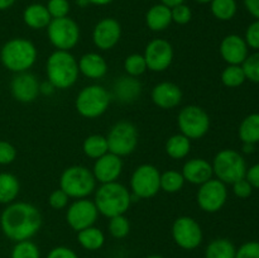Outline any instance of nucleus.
Masks as SVG:
<instances>
[{
    "label": "nucleus",
    "mask_w": 259,
    "mask_h": 258,
    "mask_svg": "<svg viewBox=\"0 0 259 258\" xmlns=\"http://www.w3.org/2000/svg\"><path fill=\"white\" fill-rule=\"evenodd\" d=\"M99 217L98 207L95 202L85 199H77L71 202L66 211V222L68 227L75 232L85 229V228L93 227L96 223Z\"/></svg>",
    "instance_id": "obj_14"
},
{
    "label": "nucleus",
    "mask_w": 259,
    "mask_h": 258,
    "mask_svg": "<svg viewBox=\"0 0 259 258\" xmlns=\"http://www.w3.org/2000/svg\"><path fill=\"white\" fill-rule=\"evenodd\" d=\"M110 101V94L104 86L89 85L77 94L75 108L82 118L96 119L106 113Z\"/></svg>",
    "instance_id": "obj_7"
},
{
    "label": "nucleus",
    "mask_w": 259,
    "mask_h": 258,
    "mask_svg": "<svg viewBox=\"0 0 259 258\" xmlns=\"http://www.w3.org/2000/svg\"><path fill=\"white\" fill-rule=\"evenodd\" d=\"M194 2L199 3V4H209V3L211 2V0H194Z\"/></svg>",
    "instance_id": "obj_55"
},
{
    "label": "nucleus",
    "mask_w": 259,
    "mask_h": 258,
    "mask_svg": "<svg viewBox=\"0 0 259 258\" xmlns=\"http://www.w3.org/2000/svg\"><path fill=\"white\" fill-rule=\"evenodd\" d=\"M51 45L60 51H71L80 40V27L70 17L52 19L47 27Z\"/></svg>",
    "instance_id": "obj_10"
},
{
    "label": "nucleus",
    "mask_w": 259,
    "mask_h": 258,
    "mask_svg": "<svg viewBox=\"0 0 259 258\" xmlns=\"http://www.w3.org/2000/svg\"><path fill=\"white\" fill-rule=\"evenodd\" d=\"M108 230L113 238L123 239V238L128 237V234L131 233V222L125 217V214L109 218Z\"/></svg>",
    "instance_id": "obj_35"
},
{
    "label": "nucleus",
    "mask_w": 259,
    "mask_h": 258,
    "mask_svg": "<svg viewBox=\"0 0 259 258\" xmlns=\"http://www.w3.org/2000/svg\"><path fill=\"white\" fill-rule=\"evenodd\" d=\"M220 78H222L223 85L230 89L239 88L247 81L242 65H228L223 70Z\"/></svg>",
    "instance_id": "obj_33"
},
{
    "label": "nucleus",
    "mask_w": 259,
    "mask_h": 258,
    "mask_svg": "<svg viewBox=\"0 0 259 258\" xmlns=\"http://www.w3.org/2000/svg\"><path fill=\"white\" fill-rule=\"evenodd\" d=\"M219 52L228 65H242L249 55V48L239 34H228L220 42Z\"/></svg>",
    "instance_id": "obj_19"
},
{
    "label": "nucleus",
    "mask_w": 259,
    "mask_h": 258,
    "mask_svg": "<svg viewBox=\"0 0 259 258\" xmlns=\"http://www.w3.org/2000/svg\"><path fill=\"white\" fill-rule=\"evenodd\" d=\"M177 125L180 133L190 141L204 138L210 131L211 120L205 109L199 105H187L180 110L177 115Z\"/></svg>",
    "instance_id": "obj_8"
},
{
    "label": "nucleus",
    "mask_w": 259,
    "mask_h": 258,
    "mask_svg": "<svg viewBox=\"0 0 259 258\" xmlns=\"http://www.w3.org/2000/svg\"><path fill=\"white\" fill-rule=\"evenodd\" d=\"M185 182L186 181L181 172L176 169H168L161 174V190L167 194H176L181 191Z\"/></svg>",
    "instance_id": "obj_34"
},
{
    "label": "nucleus",
    "mask_w": 259,
    "mask_h": 258,
    "mask_svg": "<svg viewBox=\"0 0 259 258\" xmlns=\"http://www.w3.org/2000/svg\"><path fill=\"white\" fill-rule=\"evenodd\" d=\"M10 258H40L38 245L30 239L17 242L10 252Z\"/></svg>",
    "instance_id": "obj_37"
},
{
    "label": "nucleus",
    "mask_w": 259,
    "mask_h": 258,
    "mask_svg": "<svg viewBox=\"0 0 259 258\" xmlns=\"http://www.w3.org/2000/svg\"><path fill=\"white\" fill-rule=\"evenodd\" d=\"M123 166L121 157L108 152L100 158L95 159V163H94L91 171H93L96 182L109 184V182H115L119 179L123 172Z\"/></svg>",
    "instance_id": "obj_18"
},
{
    "label": "nucleus",
    "mask_w": 259,
    "mask_h": 258,
    "mask_svg": "<svg viewBox=\"0 0 259 258\" xmlns=\"http://www.w3.org/2000/svg\"><path fill=\"white\" fill-rule=\"evenodd\" d=\"M99 214L106 218L124 215L132 205V194L123 184L115 181L101 184L94 199Z\"/></svg>",
    "instance_id": "obj_4"
},
{
    "label": "nucleus",
    "mask_w": 259,
    "mask_h": 258,
    "mask_svg": "<svg viewBox=\"0 0 259 258\" xmlns=\"http://www.w3.org/2000/svg\"><path fill=\"white\" fill-rule=\"evenodd\" d=\"M234 243L227 238H217L207 244L205 258H235Z\"/></svg>",
    "instance_id": "obj_30"
},
{
    "label": "nucleus",
    "mask_w": 259,
    "mask_h": 258,
    "mask_svg": "<svg viewBox=\"0 0 259 258\" xmlns=\"http://www.w3.org/2000/svg\"><path fill=\"white\" fill-rule=\"evenodd\" d=\"M46 73L56 90H67L75 85L80 75L78 62L70 51L56 50L46 62Z\"/></svg>",
    "instance_id": "obj_3"
},
{
    "label": "nucleus",
    "mask_w": 259,
    "mask_h": 258,
    "mask_svg": "<svg viewBox=\"0 0 259 258\" xmlns=\"http://www.w3.org/2000/svg\"><path fill=\"white\" fill-rule=\"evenodd\" d=\"M46 7H47V10L52 19L68 17V13L71 10L68 0H48Z\"/></svg>",
    "instance_id": "obj_39"
},
{
    "label": "nucleus",
    "mask_w": 259,
    "mask_h": 258,
    "mask_svg": "<svg viewBox=\"0 0 259 258\" xmlns=\"http://www.w3.org/2000/svg\"><path fill=\"white\" fill-rule=\"evenodd\" d=\"M10 93L19 103H33L40 94V82L29 71L15 73L10 82Z\"/></svg>",
    "instance_id": "obj_17"
},
{
    "label": "nucleus",
    "mask_w": 259,
    "mask_h": 258,
    "mask_svg": "<svg viewBox=\"0 0 259 258\" xmlns=\"http://www.w3.org/2000/svg\"><path fill=\"white\" fill-rule=\"evenodd\" d=\"M76 4L81 8H85V7H88L90 3H89V0H76Z\"/></svg>",
    "instance_id": "obj_54"
},
{
    "label": "nucleus",
    "mask_w": 259,
    "mask_h": 258,
    "mask_svg": "<svg viewBox=\"0 0 259 258\" xmlns=\"http://www.w3.org/2000/svg\"><path fill=\"white\" fill-rule=\"evenodd\" d=\"M242 67L244 70L245 77L250 82L259 83V51H254V53L248 55L244 62L242 63Z\"/></svg>",
    "instance_id": "obj_38"
},
{
    "label": "nucleus",
    "mask_w": 259,
    "mask_h": 258,
    "mask_svg": "<svg viewBox=\"0 0 259 258\" xmlns=\"http://www.w3.org/2000/svg\"><path fill=\"white\" fill-rule=\"evenodd\" d=\"M121 38V25L115 18L99 20L93 29V42L100 51L115 47Z\"/></svg>",
    "instance_id": "obj_16"
},
{
    "label": "nucleus",
    "mask_w": 259,
    "mask_h": 258,
    "mask_svg": "<svg viewBox=\"0 0 259 258\" xmlns=\"http://www.w3.org/2000/svg\"><path fill=\"white\" fill-rule=\"evenodd\" d=\"M146 24L153 32H162L172 24L171 8L163 4H156L146 13Z\"/></svg>",
    "instance_id": "obj_25"
},
{
    "label": "nucleus",
    "mask_w": 259,
    "mask_h": 258,
    "mask_svg": "<svg viewBox=\"0 0 259 258\" xmlns=\"http://www.w3.org/2000/svg\"><path fill=\"white\" fill-rule=\"evenodd\" d=\"M253 190L254 189H253L252 185L245 180V177L233 184V192H234L235 196L239 197V199H248V197L252 195Z\"/></svg>",
    "instance_id": "obj_45"
},
{
    "label": "nucleus",
    "mask_w": 259,
    "mask_h": 258,
    "mask_svg": "<svg viewBox=\"0 0 259 258\" xmlns=\"http://www.w3.org/2000/svg\"><path fill=\"white\" fill-rule=\"evenodd\" d=\"M209 4L211 14L222 22L232 20L237 14V0H211Z\"/></svg>",
    "instance_id": "obj_32"
},
{
    "label": "nucleus",
    "mask_w": 259,
    "mask_h": 258,
    "mask_svg": "<svg viewBox=\"0 0 259 258\" xmlns=\"http://www.w3.org/2000/svg\"><path fill=\"white\" fill-rule=\"evenodd\" d=\"M15 2H17V0H0V12L12 8L13 5L15 4Z\"/></svg>",
    "instance_id": "obj_51"
},
{
    "label": "nucleus",
    "mask_w": 259,
    "mask_h": 258,
    "mask_svg": "<svg viewBox=\"0 0 259 258\" xmlns=\"http://www.w3.org/2000/svg\"><path fill=\"white\" fill-rule=\"evenodd\" d=\"M142 90H143V86L138 77H132L128 75L118 78L113 88L115 99L123 104H131L138 100Z\"/></svg>",
    "instance_id": "obj_23"
},
{
    "label": "nucleus",
    "mask_w": 259,
    "mask_h": 258,
    "mask_svg": "<svg viewBox=\"0 0 259 258\" xmlns=\"http://www.w3.org/2000/svg\"><path fill=\"white\" fill-rule=\"evenodd\" d=\"M181 174L185 181L197 186L214 177L211 163L205 158H192L186 161L182 167Z\"/></svg>",
    "instance_id": "obj_21"
},
{
    "label": "nucleus",
    "mask_w": 259,
    "mask_h": 258,
    "mask_svg": "<svg viewBox=\"0 0 259 258\" xmlns=\"http://www.w3.org/2000/svg\"><path fill=\"white\" fill-rule=\"evenodd\" d=\"M51 20H52V18H51L50 13H48L47 7L39 4V3L29 4L23 10V22H24L27 27L32 28V29L38 30L47 28Z\"/></svg>",
    "instance_id": "obj_24"
},
{
    "label": "nucleus",
    "mask_w": 259,
    "mask_h": 258,
    "mask_svg": "<svg viewBox=\"0 0 259 258\" xmlns=\"http://www.w3.org/2000/svg\"><path fill=\"white\" fill-rule=\"evenodd\" d=\"M20 192V182L10 172H0V204L9 205L17 200Z\"/></svg>",
    "instance_id": "obj_26"
},
{
    "label": "nucleus",
    "mask_w": 259,
    "mask_h": 258,
    "mask_svg": "<svg viewBox=\"0 0 259 258\" xmlns=\"http://www.w3.org/2000/svg\"><path fill=\"white\" fill-rule=\"evenodd\" d=\"M82 152L89 158H100L101 156L109 152L106 137L101 136V134H91V136L86 137L82 143Z\"/></svg>",
    "instance_id": "obj_31"
},
{
    "label": "nucleus",
    "mask_w": 259,
    "mask_h": 258,
    "mask_svg": "<svg viewBox=\"0 0 259 258\" xmlns=\"http://www.w3.org/2000/svg\"><path fill=\"white\" fill-rule=\"evenodd\" d=\"M60 189L63 190L70 199H85L96 190V180L93 171L88 167L73 164L61 174Z\"/></svg>",
    "instance_id": "obj_5"
},
{
    "label": "nucleus",
    "mask_w": 259,
    "mask_h": 258,
    "mask_svg": "<svg viewBox=\"0 0 259 258\" xmlns=\"http://www.w3.org/2000/svg\"><path fill=\"white\" fill-rule=\"evenodd\" d=\"M146 258H164L163 255H159V254H151V255H147Z\"/></svg>",
    "instance_id": "obj_56"
},
{
    "label": "nucleus",
    "mask_w": 259,
    "mask_h": 258,
    "mask_svg": "<svg viewBox=\"0 0 259 258\" xmlns=\"http://www.w3.org/2000/svg\"><path fill=\"white\" fill-rule=\"evenodd\" d=\"M77 242L83 249L86 250H99L105 244V234L100 228L89 227L77 232Z\"/></svg>",
    "instance_id": "obj_27"
},
{
    "label": "nucleus",
    "mask_w": 259,
    "mask_h": 258,
    "mask_svg": "<svg viewBox=\"0 0 259 258\" xmlns=\"http://www.w3.org/2000/svg\"><path fill=\"white\" fill-rule=\"evenodd\" d=\"M171 234L174 242L185 250L196 249L204 240L201 225L197 223V220L187 215L180 217L175 220L172 224Z\"/></svg>",
    "instance_id": "obj_12"
},
{
    "label": "nucleus",
    "mask_w": 259,
    "mask_h": 258,
    "mask_svg": "<svg viewBox=\"0 0 259 258\" xmlns=\"http://www.w3.org/2000/svg\"><path fill=\"white\" fill-rule=\"evenodd\" d=\"M235 258H259V242L249 240L237 248Z\"/></svg>",
    "instance_id": "obj_43"
},
{
    "label": "nucleus",
    "mask_w": 259,
    "mask_h": 258,
    "mask_svg": "<svg viewBox=\"0 0 259 258\" xmlns=\"http://www.w3.org/2000/svg\"><path fill=\"white\" fill-rule=\"evenodd\" d=\"M114 0H89L91 5H96V7H104V5L111 4Z\"/></svg>",
    "instance_id": "obj_52"
},
{
    "label": "nucleus",
    "mask_w": 259,
    "mask_h": 258,
    "mask_svg": "<svg viewBox=\"0 0 259 258\" xmlns=\"http://www.w3.org/2000/svg\"><path fill=\"white\" fill-rule=\"evenodd\" d=\"M124 70H125L126 75L132 76V77H139L143 75L148 70L144 56L141 53H132V55L126 56V58L124 60Z\"/></svg>",
    "instance_id": "obj_36"
},
{
    "label": "nucleus",
    "mask_w": 259,
    "mask_h": 258,
    "mask_svg": "<svg viewBox=\"0 0 259 258\" xmlns=\"http://www.w3.org/2000/svg\"><path fill=\"white\" fill-rule=\"evenodd\" d=\"M244 40L247 43L248 48H252L254 51H259V20L255 19L254 22L248 25L244 34Z\"/></svg>",
    "instance_id": "obj_41"
},
{
    "label": "nucleus",
    "mask_w": 259,
    "mask_h": 258,
    "mask_svg": "<svg viewBox=\"0 0 259 258\" xmlns=\"http://www.w3.org/2000/svg\"><path fill=\"white\" fill-rule=\"evenodd\" d=\"M46 258H78L77 253L66 245H58L48 252Z\"/></svg>",
    "instance_id": "obj_46"
},
{
    "label": "nucleus",
    "mask_w": 259,
    "mask_h": 258,
    "mask_svg": "<svg viewBox=\"0 0 259 258\" xmlns=\"http://www.w3.org/2000/svg\"><path fill=\"white\" fill-rule=\"evenodd\" d=\"M228 189L227 185L218 179H210L209 181L200 185L196 194V201L200 209L209 214L220 211L227 204Z\"/></svg>",
    "instance_id": "obj_13"
},
{
    "label": "nucleus",
    "mask_w": 259,
    "mask_h": 258,
    "mask_svg": "<svg viewBox=\"0 0 259 258\" xmlns=\"http://www.w3.org/2000/svg\"><path fill=\"white\" fill-rule=\"evenodd\" d=\"M109 152L119 157L133 153L138 147L139 133L132 121L120 120L114 124L106 136Z\"/></svg>",
    "instance_id": "obj_9"
},
{
    "label": "nucleus",
    "mask_w": 259,
    "mask_h": 258,
    "mask_svg": "<svg viewBox=\"0 0 259 258\" xmlns=\"http://www.w3.org/2000/svg\"><path fill=\"white\" fill-rule=\"evenodd\" d=\"M144 60L147 62V67L153 72H163L174 62L175 52L174 47L168 40L163 38L152 39L144 50Z\"/></svg>",
    "instance_id": "obj_15"
},
{
    "label": "nucleus",
    "mask_w": 259,
    "mask_h": 258,
    "mask_svg": "<svg viewBox=\"0 0 259 258\" xmlns=\"http://www.w3.org/2000/svg\"><path fill=\"white\" fill-rule=\"evenodd\" d=\"M159 2H161V4L166 5V7L174 8V7H176V5L184 4L185 0H159Z\"/></svg>",
    "instance_id": "obj_50"
},
{
    "label": "nucleus",
    "mask_w": 259,
    "mask_h": 258,
    "mask_svg": "<svg viewBox=\"0 0 259 258\" xmlns=\"http://www.w3.org/2000/svg\"><path fill=\"white\" fill-rule=\"evenodd\" d=\"M211 166L215 179L220 180L225 185H233L244 179L248 168L242 153L230 148L218 152L212 159Z\"/></svg>",
    "instance_id": "obj_6"
},
{
    "label": "nucleus",
    "mask_w": 259,
    "mask_h": 258,
    "mask_svg": "<svg viewBox=\"0 0 259 258\" xmlns=\"http://www.w3.org/2000/svg\"><path fill=\"white\" fill-rule=\"evenodd\" d=\"M172 23H176L179 25H185L191 22L192 19V10L189 5L180 4L176 7L171 8Z\"/></svg>",
    "instance_id": "obj_40"
},
{
    "label": "nucleus",
    "mask_w": 259,
    "mask_h": 258,
    "mask_svg": "<svg viewBox=\"0 0 259 258\" xmlns=\"http://www.w3.org/2000/svg\"><path fill=\"white\" fill-rule=\"evenodd\" d=\"M254 147H255V144L243 143V147H242L243 153H245V154H250V153H253V152H254Z\"/></svg>",
    "instance_id": "obj_53"
},
{
    "label": "nucleus",
    "mask_w": 259,
    "mask_h": 258,
    "mask_svg": "<svg viewBox=\"0 0 259 258\" xmlns=\"http://www.w3.org/2000/svg\"><path fill=\"white\" fill-rule=\"evenodd\" d=\"M238 136L242 143H259V113H252L243 119Z\"/></svg>",
    "instance_id": "obj_29"
},
{
    "label": "nucleus",
    "mask_w": 259,
    "mask_h": 258,
    "mask_svg": "<svg viewBox=\"0 0 259 258\" xmlns=\"http://www.w3.org/2000/svg\"><path fill=\"white\" fill-rule=\"evenodd\" d=\"M56 91V88L50 82V81H46V82H40V94H45V95H52Z\"/></svg>",
    "instance_id": "obj_49"
},
{
    "label": "nucleus",
    "mask_w": 259,
    "mask_h": 258,
    "mask_svg": "<svg viewBox=\"0 0 259 258\" xmlns=\"http://www.w3.org/2000/svg\"><path fill=\"white\" fill-rule=\"evenodd\" d=\"M68 201H70V197L66 194L63 190L57 189L55 191H52L48 196V204L52 207L53 210H62L65 207L68 206Z\"/></svg>",
    "instance_id": "obj_44"
},
{
    "label": "nucleus",
    "mask_w": 259,
    "mask_h": 258,
    "mask_svg": "<svg viewBox=\"0 0 259 258\" xmlns=\"http://www.w3.org/2000/svg\"><path fill=\"white\" fill-rule=\"evenodd\" d=\"M243 3L248 13L259 20V0H243Z\"/></svg>",
    "instance_id": "obj_48"
},
{
    "label": "nucleus",
    "mask_w": 259,
    "mask_h": 258,
    "mask_svg": "<svg viewBox=\"0 0 259 258\" xmlns=\"http://www.w3.org/2000/svg\"><path fill=\"white\" fill-rule=\"evenodd\" d=\"M77 62L80 73L90 80H99L108 73V62L100 53H85L81 56Z\"/></svg>",
    "instance_id": "obj_22"
},
{
    "label": "nucleus",
    "mask_w": 259,
    "mask_h": 258,
    "mask_svg": "<svg viewBox=\"0 0 259 258\" xmlns=\"http://www.w3.org/2000/svg\"><path fill=\"white\" fill-rule=\"evenodd\" d=\"M132 194L139 200L151 199L161 190V172L151 163H143L137 167L131 177Z\"/></svg>",
    "instance_id": "obj_11"
},
{
    "label": "nucleus",
    "mask_w": 259,
    "mask_h": 258,
    "mask_svg": "<svg viewBox=\"0 0 259 258\" xmlns=\"http://www.w3.org/2000/svg\"><path fill=\"white\" fill-rule=\"evenodd\" d=\"M164 151L172 159H184L191 151V141L181 133L174 134L167 139Z\"/></svg>",
    "instance_id": "obj_28"
},
{
    "label": "nucleus",
    "mask_w": 259,
    "mask_h": 258,
    "mask_svg": "<svg viewBox=\"0 0 259 258\" xmlns=\"http://www.w3.org/2000/svg\"><path fill=\"white\" fill-rule=\"evenodd\" d=\"M182 96L184 94H182L181 88L177 83L169 82V81H162L157 83L152 89L151 93L154 105L161 109H166V110L179 106L182 101Z\"/></svg>",
    "instance_id": "obj_20"
},
{
    "label": "nucleus",
    "mask_w": 259,
    "mask_h": 258,
    "mask_svg": "<svg viewBox=\"0 0 259 258\" xmlns=\"http://www.w3.org/2000/svg\"><path fill=\"white\" fill-rule=\"evenodd\" d=\"M37 57V47L27 38H12L7 40L0 50V62L8 71L14 73L29 71Z\"/></svg>",
    "instance_id": "obj_2"
},
{
    "label": "nucleus",
    "mask_w": 259,
    "mask_h": 258,
    "mask_svg": "<svg viewBox=\"0 0 259 258\" xmlns=\"http://www.w3.org/2000/svg\"><path fill=\"white\" fill-rule=\"evenodd\" d=\"M245 180L252 185L253 189L259 190V163L253 164L245 172Z\"/></svg>",
    "instance_id": "obj_47"
},
{
    "label": "nucleus",
    "mask_w": 259,
    "mask_h": 258,
    "mask_svg": "<svg viewBox=\"0 0 259 258\" xmlns=\"http://www.w3.org/2000/svg\"><path fill=\"white\" fill-rule=\"evenodd\" d=\"M17 158V148L8 141H0V164L8 166Z\"/></svg>",
    "instance_id": "obj_42"
},
{
    "label": "nucleus",
    "mask_w": 259,
    "mask_h": 258,
    "mask_svg": "<svg viewBox=\"0 0 259 258\" xmlns=\"http://www.w3.org/2000/svg\"><path fill=\"white\" fill-rule=\"evenodd\" d=\"M42 214L33 204L14 201L7 205L0 214V228L8 239L13 242L32 239L42 227Z\"/></svg>",
    "instance_id": "obj_1"
}]
</instances>
